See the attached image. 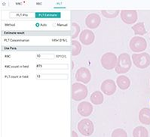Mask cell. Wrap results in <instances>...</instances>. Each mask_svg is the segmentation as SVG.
Segmentation results:
<instances>
[{"label": "cell", "instance_id": "obj_6", "mask_svg": "<svg viewBox=\"0 0 150 137\" xmlns=\"http://www.w3.org/2000/svg\"><path fill=\"white\" fill-rule=\"evenodd\" d=\"M78 130L82 135L89 136L94 133V124L89 119H83L78 123Z\"/></svg>", "mask_w": 150, "mask_h": 137}, {"label": "cell", "instance_id": "obj_17", "mask_svg": "<svg viewBox=\"0 0 150 137\" xmlns=\"http://www.w3.org/2000/svg\"><path fill=\"white\" fill-rule=\"evenodd\" d=\"M133 30H134V34H137V35H144V34H146V30L145 29L144 24L143 22H140V23H137L135 25H134L132 27Z\"/></svg>", "mask_w": 150, "mask_h": 137}, {"label": "cell", "instance_id": "obj_1", "mask_svg": "<svg viewBox=\"0 0 150 137\" xmlns=\"http://www.w3.org/2000/svg\"><path fill=\"white\" fill-rule=\"evenodd\" d=\"M131 67V60L128 54L122 53L118 58L115 71L118 73H125Z\"/></svg>", "mask_w": 150, "mask_h": 137}, {"label": "cell", "instance_id": "obj_20", "mask_svg": "<svg viewBox=\"0 0 150 137\" xmlns=\"http://www.w3.org/2000/svg\"><path fill=\"white\" fill-rule=\"evenodd\" d=\"M112 137H127V134L122 129H115L112 133Z\"/></svg>", "mask_w": 150, "mask_h": 137}, {"label": "cell", "instance_id": "obj_5", "mask_svg": "<svg viewBox=\"0 0 150 137\" xmlns=\"http://www.w3.org/2000/svg\"><path fill=\"white\" fill-rule=\"evenodd\" d=\"M147 47L146 39L140 36H134L130 41V48L134 52H143Z\"/></svg>", "mask_w": 150, "mask_h": 137}, {"label": "cell", "instance_id": "obj_23", "mask_svg": "<svg viewBox=\"0 0 150 137\" xmlns=\"http://www.w3.org/2000/svg\"><path fill=\"white\" fill-rule=\"evenodd\" d=\"M149 34H150V33H149Z\"/></svg>", "mask_w": 150, "mask_h": 137}, {"label": "cell", "instance_id": "obj_4", "mask_svg": "<svg viewBox=\"0 0 150 137\" xmlns=\"http://www.w3.org/2000/svg\"><path fill=\"white\" fill-rule=\"evenodd\" d=\"M117 59L116 55L112 52H107L102 56L101 64L102 66L106 70H112L116 67Z\"/></svg>", "mask_w": 150, "mask_h": 137}, {"label": "cell", "instance_id": "obj_10", "mask_svg": "<svg viewBox=\"0 0 150 137\" xmlns=\"http://www.w3.org/2000/svg\"><path fill=\"white\" fill-rule=\"evenodd\" d=\"M100 17L97 14L92 13L87 17L85 19V24L87 27L91 29H96L100 24Z\"/></svg>", "mask_w": 150, "mask_h": 137}, {"label": "cell", "instance_id": "obj_11", "mask_svg": "<svg viewBox=\"0 0 150 137\" xmlns=\"http://www.w3.org/2000/svg\"><path fill=\"white\" fill-rule=\"evenodd\" d=\"M80 41L82 44L88 46L94 41V34L90 30H85L80 34Z\"/></svg>", "mask_w": 150, "mask_h": 137}, {"label": "cell", "instance_id": "obj_3", "mask_svg": "<svg viewBox=\"0 0 150 137\" xmlns=\"http://www.w3.org/2000/svg\"><path fill=\"white\" fill-rule=\"evenodd\" d=\"M132 59L135 66L141 69L148 68L150 65V55L146 52L134 54Z\"/></svg>", "mask_w": 150, "mask_h": 137}, {"label": "cell", "instance_id": "obj_8", "mask_svg": "<svg viewBox=\"0 0 150 137\" xmlns=\"http://www.w3.org/2000/svg\"><path fill=\"white\" fill-rule=\"evenodd\" d=\"M76 79L78 81L84 83H88L91 79V74L88 68H81L77 71L76 73Z\"/></svg>", "mask_w": 150, "mask_h": 137}, {"label": "cell", "instance_id": "obj_7", "mask_svg": "<svg viewBox=\"0 0 150 137\" xmlns=\"http://www.w3.org/2000/svg\"><path fill=\"white\" fill-rule=\"evenodd\" d=\"M121 18L127 24H132L137 20V13L135 10H122L121 11Z\"/></svg>", "mask_w": 150, "mask_h": 137}, {"label": "cell", "instance_id": "obj_16", "mask_svg": "<svg viewBox=\"0 0 150 137\" xmlns=\"http://www.w3.org/2000/svg\"><path fill=\"white\" fill-rule=\"evenodd\" d=\"M91 101L94 105H100L103 101V96L99 91H96L92 93L91 96Z\"/></svg>", "mask_w": 150, "mask_h": 137}, {"label": "cell", "instance_id": "obj_14", "mask_svg": "<svg viewBox=\"0 0 150 137\" xmlns=\"http://www.w3.org/2000/svg\"><path fill=\"white\" fill-rule=\"evenodd\" d=\"M116 83H117V85L121 89H128L130 85H131V81L129 80V78L126 76H119V77L117 78L116 80Z\"/></svg>", "mask_w": 150, "mask_h": 137}, {"label": "cell", "instance_id": "obj_19", "mask_svg": "<svg viewBox=\"0 0 150 137\" xmlns=\"http://www.w3.org/2000/svg\"><path fill=\"white\" fill-rule=\"evenodd\" d=\"M101 13L105 18H113L117 17V15L119 13V10H111V11H110V10H102Z\"/></svg>", "mask_w": 150, "mask_h": 137}, {"label": "cell", "instance_id": "obj_15", "mask_svg": "<svg viewBox=\"0 0 150 137\" xmlns=\"http://www.w3.org/2000/svg\"><path fill=\"white\" fill-rule=\"evenodd\" d=\"M134 137H149V132L144 126H137L133 130Z\"/></svg>", "mask_w": 150, "mask_h": 137}, {"label": "cell", "instance_id": "obj_13", "mask_svg": "<svg viewBox=\"0 0 150 137\" xmlns=\"http://www.w3.org/2000/svg\"><path fill=\"white\" fill-rule=\"evenodd\" d=\"M139 120L143 124L150 125V109L147 108L141 109L139 113Z\"/></svg>", "mask_w": 150, "mask_h": 137}, {"label": "cell", "instance_id": "obj_9", "mask_svg": "<svg viewBox=\"0 0 150 137\" xmlns=\"http://www.w3.org/2000/svg\"><path fill=\"white\" fill-rule=\"evenodd\" d=\"M101 90L104 94L112 96L116 91V85L112 80H106L101 85Z\"/></svg>", "mask_w": 150, "mask_h": 137}, {"label": "cell", "instance_id": "obj_21", "mask_svg": "<svg viewBox=\"0 0 150 137\" xmlns=\"http://www.w3.org/2000/svg\"><path fill=\"white\" fill-rule=\"evenodd\" d=\"M72 30H73V34L72 35V39H75L78 36L80 32V27L76 23L72 24Z\"/></svg>", "mask_w": 150, "mask_h": 137}, {"label": "cell", "instance_id": "obj_22", "mask_svg": "<svg viewBox=\"0 0 150 137\" xmlns=\"http://www.w3.org/2000/svg\"><path fill=\"white\" fill-rule=\"evenodd\" d=\"M72 137H78V135H77V133H76L74 130L72 132Z\"/></svg>", "mask_w": 150, "mask_h": 137}, {"label": "cell", "instance_id": "obj_18", "mask_svg": "<svg viewBox=\"0 0 150 137\" xmlns=\"http://www.w3.org/2000/svg\"><path fill=\"white\" fill-rule=\"evenodd\" d=\"M72 55L73 56L78 55L81 52V46L80 45V43L76 40H72Z\"/></svg>", "mask_w": 150, "mask_h": 137}, {"label": "cell", "instance_id": "obj_12", "mask_svg": "<svg viewBox=\"0 0 150 137\" xmlns=\"http://www.w3.org/2000/svg\"><path fill=\"white\" fill-rule=\"evenodd\" d=\"M93 111V107L90 102L88 101H82L78 105V112L80 115L83 117H88L91 115Z\"/></svg>", "mask_w": 150, "mask_h": 137}, {"label": "cell", "instance_id": "obj_2", "mask_svg": "<svg viewBox=\"0 0 150 137\" xmlns=\"http://www.w3.org/2000/svg\"><path fill=\"white\" fill-rule=\"evenodd\" d=\"M88 96V89L84 84L76 83L72 86V98L76 101L85 99Z\"/></svg>", "mask_w": 150, "mask_h": 137}]
</instances>
